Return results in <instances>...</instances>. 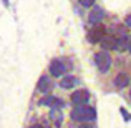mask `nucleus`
Returning a JSON list of instances; mask_svg holds the SVG:
<instances>
[{
    "mask_svg": "<svg viewBox=\"0 0 131 128\" xmlns=\"http://www.w3.org/2000/svg\"><path fill=\"white\" fill-rule=\"evenodd\" d=\"M78 128H93V126H90V125H80Z\"/></svg>",
    "mask_w": 131,
    "mask_h": 128,
    "instance_id": "obj_15",
    "label": "nucleus"
},
{
    "mask_svg": "<svg viewBox=\"0 0 131 128\" xmlns=\"http://www.w3.org/2000/svg\"><path fill=\"white\" fill-rule=\"evenodd\" d=\"M50 120L55 123V126H60L61 125V122H63V115H61V112L60 110H51L50 112Z\"/></svg>",
    "mask_w": 131,
    "mask_h": 128,
    "instance_id": "obj_9",
    "label": "nucleus"
},
{
    "mask_svg": "<svg viewBox=\"0 0 131 128\" xmlns=\"http://www.w3.org/2000/svg\"><path fill=\"white\" fill-rule=\"evenodd\" d=\"M95 116H96L95 108L88 105H77L71 110V118L77 122H91V120H95Z\"/></svg>",
    "mask_w": 131,
    "mask_h": 128,
    "instance_id": "obj_1",
    "label": "nucleus"
},
{
    "mask_svg": "<svg viewBox=\"0 0 131 128\" xmlns=\"http://www.w3.org/2000/svg\"><path fill=\"white\" fill-rule=\"evenodd\" d=\"M30 128H43L42 125H33V126H30Z\"/></svg>",
    "mask_w": 131,
    "mask_h": 128,
    "instance_id": "obj_16",
    "label": "nucleus"
},
{
    "mask_svg": "<svg viewBox=\"0 0 131 128\" xmlns=\"http://www.w3.org/2000/svg\"><path fill=\"white\" fill-rule=\"evenodd\" d=\"M50 88H51L50 78H48V77H42V78L38 80V90H40V92H43V93H47Z\"/></svg>",
    "mask_w": 131,
    "mask_h": 128,
    "instance_id": "obj_10",
    "label": "nucleus"
},
{
    "mask_svg": "<svg viewBox=\"0 0 131 128\" xmlns=\"http://www.w3.org/2000/svg\"><path fill=\"white\" fill-rule=\"evenodd\" d=\"M40 105H45V106H50V105H58V106H61L63 103H61V100L55 98V96H45V98L40 100Z\"/></svg>",
    "mask_w": 131,
    "mask_h": 128,
    "instance_id": "obj_11",
    "label": "nucleus"
},
{
    "mask_svg": "<svg viewBox=\"0 0 131 128\" xmlns=\"http://www.w3.org/2000/svg\"><path fill=\"white\" fill-rule=\"evenodd\" d=\"M125 25L128 27V28H131V15H128V17L125 18Z\"/></svg>",
    "mask_w": 131,
    "mask_h": 128,
    "instance_id": "obj_14",
    "label": "nucleus"
},
{
    "mask_svg": "<svg viewBox=\"0 0 131 128\" xmlns=\"http://www.w3.org/2000/svg\"><path fill=\"white\" fill-rule=\"evenodd\" d=\"M88 92L86 90H78V92L71 93V103L75 105H85V102H88Z\"/></svg>",
    "mask_w": 131,
    "mask_h": 128,
    "instance_id": "obj_7",
    "label": "nucleus"
},
{
    "mask_svg": "<svg viewBox=\"0 0 131 128\" xmlns=\"http://www.w3.org/2000/svg\"><path fill=\"white\" fill-rule=\"evenodd\" d=\"M101 47L105 50H118V38L115 35H105L101 40Z\"/></svg>",
    "mask_w": 131,
    "mask_h": 128,
    "instance_id": "obj_6",
    "label": "nucleus"
},
{
    "mask_svg": "<svg viewBox=\"0 0 131 128\" xmlns=\"http://www.w3.org/2000/svg\"><path fill=\"white\" fill-rule=\"evenodd\" d=\"M73 85H75V78H71V77H65L63 80L60 82V86H61V88H67V90L71 88Z\"/></svg>",
    "mask_w": 131,
    "mask_h": 128,
    "instance_id": "obj_12",
    "label": "nucleus"
},
{
    "mask_svg": "<svg viewBox=\"0 0 131 128\" xmlns=\"http://www.w3.org/2000/svg\"><path fill=\"white\" fill-rule=\"evenodd\" d=\"M128 48H129V52H131V40H129V47Z\"/></svg>",
    "mask_w": 131,
    "mask_h": 128,
    "instance_id": "obj_17",
    "label": "nucleus"
},
{
    "mask_svg": "<svg viewBox=\"0 0 131 128\" xmlns=\"http://www.w3.org/2000/svg\"><path fill=\"white\" fill-rule=\"evenodd\" d=\"M103 18H105V10L100 8V7H95V8L90 12V15H88V22L93 23V25H98Z\"/></svg>",
    "mask_w": 131,
    "mask_h": 128,
    "instance_id": "obj_4",
    "label": "nucleus"
},
{
    "mask_svg": "<svg viewBox=\"0 0 131 128\" xmlns=\"http://www.w3.org/2000/svg\"><path fill=\"white\" fill-rule=\"evenodd\" d=\"M95 65L98 67L100 72H108L110 67H111V57H110L108 52L106 50L98 52V53L95 55Z\"/></svg>",
    "mask_w": 131,
    "mask_h": 128,
    "instance_id": "obj_2",
    "label": "nucleus"
},
{
    "mask_svg": "<svg viewBox=\"0 0 131 128\" xmlns=\"http://www.w3.org/2000/svg\"><path fill=\"white\" fill-rule=\"evenodd\" d=\"M115 85L116 88H125L129 85V75L128 73H118L115 78Z\"/></svg>",
    "mask_w": 131,
    "mask_h": 128,
    "instance_id": "obj_8",
    "label": "nucleus"
},
{
    "mask_svg": "<svg viewBox=\"0 0 131 128\" xmlns=\"http://www.w3.org/2000/svg\"><path fill=\"white\" fill-rule=\"evenodd\" d=\"M105 35H106V28L98 23V25H95V28H93V30H90V32H88V40L91 43H98V42H101V40H103V37H105Z\"/></svg>",
    "mask_w": 131,
    "mask_h": 128,
    "instance_id": "obj_3",
    "label": "nucleus"
},
{
    "mask_svg": "<svg viewBox=\"0 0 131 128\" xmlns=\"http://www.w3.org/2000/svg\"><path fill=\"white\" fill-rule=\"evenodd\" d=\"M80 3L83 7H91L93 3H95V0H80Z\"/></svg>",
    "mask_w": 131,
    "mask_h": 128,
    "instance_id": "obj_13",
    "label": "nucleus"
},
{
    "mask_svg": "<svg viewBox=\"0 0 131 128\" xmlns=\"http://www.w3.org/2000/svg\"><path fill=\"white\" fill-rule=\"evenodd\" d=\"M65 70H67V65H63L61 60H53L50 63V73L53 77H61L65 73Z\"/></svg>",
    "mask_w": 131,
    "mask_h": 128,
    "instance_id": "obj_5",
    "label": "nucleus"
}]
</instances>
